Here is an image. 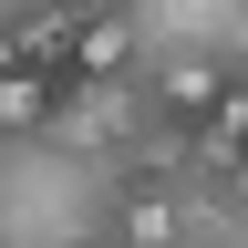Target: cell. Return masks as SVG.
<instances>
[{
    "label": "cell",
    "mask_w": 248,
    "mask_h": 248,
    "mask_svg": "<svg viewBox=\"0 0 248 248\" xmlns=\"http://www.w3.org/2000/svg\"><path fill=\"white\" fill-rule=\"evenodd\" d=\"M176 238H186L176 186H155V176H114V197H104V248H176Z\"/></svg>",
    "instance_id": "obj_1"
},
{
    "label": "cell",
    "mask_w": 248,
    "mask_h": 248,
    "mask_svg": "<svg viewBox=\"0 0 248 248\" xmlns=\"http://www.w3.org/2000/svg\"><path fill=\"white\" fill-rule=\"evenodd\" d=\"M135 62H145L135 11H83V21H73V52H62V73H83V83H124Z\"/></svg>",
    "instance_id": "obj_2"
},
{
    "label": "cell",
    "mask_w": 248,
    "mask_h": 248,
    "mask_svg": "<svg viewBox=\"0 0 248 248\" xmlns=\"http://www.w3.org/2000/svg\"><path fill=\"white\" fill-rule=\"evenodd\" d=\"M42 114H52V73H31V62H11V73H0V145L42 135Z\"/></svg>",
    "instance_id": "obj_3"
}]
</instances>
